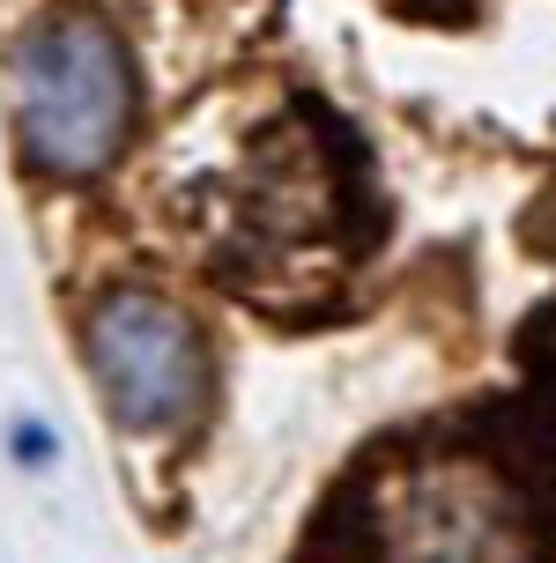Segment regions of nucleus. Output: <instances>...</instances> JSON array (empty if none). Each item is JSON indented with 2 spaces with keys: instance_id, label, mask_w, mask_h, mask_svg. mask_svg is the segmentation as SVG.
<instances>
[{
  "instance_id": "39448f33",
  "label": "nucleus",
  "mask_w": 556,
  "mask_h": 563,
  "mask_svg": "<svg viewBox=\"0 0 556 563\" xmlns=\"http://www.w3.org/2000/svg\"><path fill=\"white\" fill-rule=\"evenodd\" d=\"M527 364H534V378H542V386L556 394V305L527 327Z\"/></svg>"
},
{
  "instance_id": "f03ea898",
  "label": "nucleus",
  "mask_w": 556,
  "mask_h": 563,
  "mask_svg": "<svg viewBox=\"0 0 556 563\" xmlns=\"http://www.w3.org/2000/svg\"><path fill=\"white\" fill-rule=\"evenodd\" d=\"M363 170L371 156L327 104H290L246 141V156L208 186V238H216L222 282L238 297H275L319 282L327 260L371 245L363 230Z\"/></svg>"
},
{
  "instance_id": "20e7f679",
  "label": "nucleus",
  "mask_w": 556,
  "mask_h": 563,
  "mask_svg": "<svg viewBox=\"0 0 556 563\" xmlns=\"http://www.w3.org/2000/svg\"><path fill=\"white\" fill-rule=\"evenodd\" d=\"M89 371L105 386L111 416L134 430H178L208 408V349L178 305L149 289H105L83 319Z\"/></svg>"
},
{
  "instance_id": "f257e3e1",
  "label": "nucleus",
  "mask_w": 556,
  "mask_h": 563,
  "mask_svg": "<svg viewBox=\"0 0 556 563\" xmlns=\"http://www.w3.org/2000/svg\"><path fill=\"white\" fill-rule=\"evenodd\" d=\"M312 563H556V460L512 416H453L357 460Z\"/></svg>"
},
{
  "instance_id": "423d86ee",
  "label": "nucleus",
  "mask_w": 556,
  "mask_h": 563,
  "mask_svg": "<svg viewBox=\"0 0 556 563\" xmlns=\"http://www.w3.org/2000/svg\"><path fill=\"white\" fill-rule=\"evenodd\" d=\"M408 15H430V23H453V15H468L475 0H401Z\"/></svg>"
},
{
  "instance_id": "7ed1b4c3",
  "label": "nucleus",
  "mask_w": 556,
  "mask_h": 563,
  "mask_svg": "<svg viewBox=\"0 0 556 563\" xmlns=\"http://www.w3.org/2000/svg\"><path fill=\"white\" fill-rule=\"evenodd\" d=\"M15 126L45 178H97L134 134V59L105 8L59 0L15 45Z\"/></svg>"
}]
</instances>
